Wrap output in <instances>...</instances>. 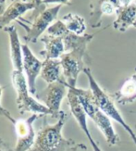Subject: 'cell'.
<instances>
[{"mask_svg":"<svg viewBox=\"0 0 136 151\" xmlns=\"http://www.w3.org/2000/svg\"><path fill=\"white\" fill-rule=\"evenodd\" d=\"M44 116L43 125L38 131L34 145L30 151H67L74 146L76 142L67 139L62 135V129L68 120V114L61 110L59 118L54 124H50Z\"/></svg>","mask_w":136,"mask_h":151,"instance_id":"obj_1","label":"cell"},{"mask_svg":"<svg viewBox=\"0 0 136 151\" xmlns=\"http://www.w3.org/2000/svg\"><path fill=\"white\" fill-rule=\"evenodd\" d=\"M82 73L88 78L89 87L94 94V102H95V105L97 106V108H98L101 111H103L107 116H108L111 120L120 124L122 128L129 134L130 136H131V138L132 139L133 143L136 146V134L133 132V130L131 128V126L124 121V119H123V117L121 116L119 109H117L113 96L110 94H108L107 91L104 90L98 84V83L96 82L94 77L93 76V73L89 67L84 68Z\"/></svg>","mask_w":136,"mask_h":151,"instance_id":"obj_2","label":"cell"},{"mask_svg":"<svg viewBox=\"0 0 136 151\" xmlns=\"http://www.w3.org/2000/svg\"><path fill=\"white\" fill-rule=\"evenodd\" d=\"M11 81L17 93L16 103L19 112L21 114L31 112L32 114L51 116L50 109L30 95L31 92L29 90L27 79L24 76V71L12 70Z\"/></svg>","mask_w":136,"mask_h":151,"instance_id":"obj_3","label":"cell"},{"mask_svg":"<svg viewBox=\"0 0 136 151\" xmlns=\"http://www.w3.org/2000/svg\"><path fill=\"white\" fill-rule=\"evenodd\" d=\"M61 6L62 5H57L44 10H32L28 21L31 26L29 28H24L26 30V35L23 36L24 40L27 43H36L38 39L42 37L44 32L47 31L49 26L57 19Z\"/></svg>","mask_w":136,"mask_h":151,"instance_id":"obj_4","label":"cell"},{"mask_svg":"<svg viewBox=\"0 0 136 151\" xmlns=\"http://www.w3.org/2000/svg\"><path fill=\"white\" fill-rule=\"evenodd\" d=\"M87 47H78L71 51L65 52L60 57V62L62 67V73L64 80L68 86H76L78 77L82 73L85 64V58Z\"/></svg>","mask_w":136,"mask_h":151,"instance_id":"obj_5","label":"cell"},{"mask_svg":"<svg viewBox=\"0 0 136 151\" xmlns=\"http://www.w3.org/2000/svg\"><path fill=\"white\" fill-rule=\"evenodd\" d=\"M69 88L66 85L64 79L52 83H48L47 88L36 93L35 97L38 101L44 103L51 111V117L53 119H58L61 113V102L65 96L68 95Z\"/></svg>","mask_w":136,"mask_h":151,"instance_id":"obj_6","label":"cell"},{"mask_svg":"<svg viewBox=\"0 0 136 151\" xmlns=\"http://www.w3.org/2000/svg\"><path fill=\"white\" fill-rule=\"evenodd\" d=\"M41 114H32L28 119L16 120L14 129L17 135V144L14 151H30L35 142V132L34 122L39 118L44 117Z\"/></svg>","mask_w":136,"mask_h":151,"instance_id":"obj_7","label":"cell"},{"mask_svg":"<svg viewBox=\"0 0 136 151\" xmlns=\"http://www.w3.org/2000/svg\"><path fill=\"white\" fill-rule=\"evenodd\" d=\"M121 0H91L90 24L92 28H98L102 24L103 16L117 13L121 6Z\"/></svg>","mask_w":136,"mask_h":151,"instance_id":"obj_8","label":"cell"},{"mask_svg":"<svg viewBox=\"0 0 136 151\" xmlns=\"http://www.w3.org/2000/svg\"><path fill=\"white\" fill-rule=\"evenodd\" d=\"M22 53H23V70L25 71L27 77V83L29 90L31 95H36L35 82L38 75H40L43 66V62L40 61L34 55L27 44L22 45Z\"/></svg>","mask_w":136,"mask_h":151,"instance_id":"obj_9","label":"cell"},{"mask_svg":"<svg viewBox=\"0 0 136 151\" xmlns=\"http://www.w3.org/2000/svg\"><path fill=\"white\" fill-rule=\"evenodd\" d=\"M35 6L36 4L34 0V1H22V0L13 1L0 16V30H5L12 22L17 21L25 12L34 10Z\"/></svg>","mask_w":136,"mask_h":151,"instance_id":"obj_10","label":"cell"},{"mask_svg":"<svg viewBox=\"0 0 136 151\" xmlns=\"http://www.w3.org/2000/svg\"><path fill=\"white\" fill-rule=\"evenodd\" d=\"M91 120L95 123L97 128L101 131L109 147L116 146L120 142V136L115 132L114 127L112 125L111 119L99 109L96 110V112Z\"/></svg>","mask_w":136,"mask_h":151,"instance_id":"obj_11","label":"cell"},{"mask_svg":"<svg viewBox=\"0 0 136 151\" xmlns=\"http://www.w3.org/2000/svg\"><path fill=\"white\" fill-rule=\"evenodd\" d=\"M67 98H68V103H69L71 114H72L73 117L75 118L78 125L80 126L82 132L85 134L87 138L90 139L91 137H92V135H91L90 130L88 128V124H87V117L88 116L85 111H84L77 95L74 93V91L71 88H69Z\"/></svg>","mask_w":136,"mask_h":151,"instance_id":"obj_12","label":"cell"},{"mask_svg":"<svg viewBox=\"0 0 136 151\" xmlns=\"http://www.w3.org/2000/svg\"><path fill=\"white\" fill-rule=\"evenodd\" d=\"M5 31L8 32L9 37V47H10V58L12 62L13 70H23V53L22 45L19 42L18 32L15 26H8Z\"/></svg>","mask_w":136,"mask_h":151,"instance_id":"obj_13","label":"cell"},{"mask_svg":"<svg viewBox=\"0 0 136 151\" xmlns=\"http://www.w3.org/2000/svg\"><path fill=\"white\" fill-rule=\"evenodd\" d=\"M117 18L113 22V28L120 32H125L129 28L133 27L136 16V5L130 4L127 6H121L117 10Z\"/></svg>","mask_w":136,"mask_h":151,"instance_id":"obj_14","label":"cell"},{"mask_svg":"<svg viewBox=\"0 0 136 151\" xmlns=\"http://www.w3.org/2000/svg\"><path fill=\"white\" fill-rule=\"evenodd\" d=\"M40 40L44 45V49L40 51L44 60L51 58V60H58L66 52L63 39L61 37H57L50 35H43Z\"/></svg>","mask_w":136,"mask_h":151,"instance_id":"obj_15","label":"cell"},{"mask_svg":"<svg viewBox=\"0 0 136 151\" xmlns=\"http://www.w3.org/2000/svg\"><path fill=\"white\" fill-rule=\"evenodd\" d=\"M114 100L120 105H128L136 101V74L132 75L122 86L112 95Z\"/></svg>","mask_w":136,"mask_h":151,"instance_id":"obj_16","label":"cell"},{"mask_svg":"<svg viewBox=\"0 0 136 151\" xmlns=\"http://www.w3.org/2000/svg\"><path fill=\"white\" fill-rule=\"evenodd\" d=\"M61 62L60 60H51L47 58L43 61L40 76L47 83H52L61 80Z\"/></svg>","mask_w":136,"mask_h":151,"instance_id":"obj_17","label":"cell"},{"mask_svg":"<svg viewBox=\"0 0 136 151\" xmlns=\"http://www.w3.org/2000/svg\"><path fill=\"white\" fill-rule=\"evenodd\" d=\"M67 87L71 88L74 91V93L77 95L78 98H79V100L82 104L84 111L86 112L87 116L90 119H92L94 113L96 112V110L98 109V108H97V106L95 105L94 94H93V92L91 91V89L84 90L82 88H78L76 86L72 87V86H68V85H67Z\"/></svg>","mask_w":136,"mask_h":151,"instance_id":"obj_18","label":"cell"},{"mask_svg":"<svg viewBox=\"0 0 136 151\" xmlns=\"http://www.w3.org/2000/svg\"><path fill=\"white\" fill-rule=\"evenodd\" d=\"M61 21L67 27V29L78 35H82L86 31L85 19L82 16L75 14V13H69V14L62 17Z\"/></svg>","mask_w":136,"mask_h":151,"instance_id":"obj_19","label":"cell"},{"mask_svg":"<svg viewBox=\"0 0 136 151\" xmlns=\"http://www.w3.org/2000/svg\"><path fill=\"white\" fill-rule=\"evenodd\" d=\"M4 89H5V87L2 86V85H0V116H2V117L6 118V120H9L10 122H12L13 124H14V122H16V120L10 115V113L9 112V110H8V109H6L2 106V104H1V96H2V93H3Z\"/></svg>","mask_w":136,"mask_h":151,"instance_id":"obj_20","label":"cell"},{"mask_svg":"<svg viewBox=\"0 0 136 151\" xmlns=\"http://www.w3.org/2000/svg\"><path fill=\"white\" fill-rule=\"evenodd\" d=\"M43 3L45 5L47 4H58V5H68V6L71 5L69 0H43Z\"/></svg>","mask_w":136,"mask_h":151,"instance_id":"obj_21","label":"cell"},{"mask_svg":"<svg viewBox=\"0 0 136 151\" xmlns=\"http://www.w3.org/2000/svg\"><path fill=\"white\" fill-rule=\"evenodd\" d=\"M67 151H87V147L81 143H76L74 146L69 147Z\"/></svg>","mask_w":136,"mask_h":151,"instance_id":"obj_22","label":"cell"},{"mask_svg":"<svg viewBox=\"0 0 136 151\" xmlns=\"http://www.w3.org/2000/svg\"><path fill=\"white\" fill-rule=\"evenodd\" d=\"M0 151H14L6 144L1 137H0Z\"/></svg>","mask_w":136,"mask_h":151,"instance_id":"obj_23","label":"cell"},{"mask_svg":"<svg viewBox=\"0 0 136 151\" xmlns=\"http://www.w3.org/2000/svg\"><path fill=\"white\" fill-rule=\"evenodd\" d=\"M88 140H89V142L91 144V147H92V148H93L94 151H102L101 148H100V147H99V144L97 143V142H95L94 140L93 137H91V138L88 139Z\"/></svg>","mask_w":136,"mask_h":151,"instance_id":"obj_24","label":"cell"},{"mask_svg":"<svg viewBox=\"0 0 136 151\" xmlns=\"http://www.w3.org/2000/svg\"><path fill=\"white\" fill-rule=\"evenodd\" d=\"M6 0H0V16H1L6 10Z\"/></svg>","mask_w":136,"mask_h":151,"instance_id":"obj_25","label":"cell"},{"mask_svg":"<svg viewBox=\"0 0 136 151\" xmlns=\"http://www.w3.org/2000/svg\"><path fill=\"white\" fill-rule=\"evenodd\" d=\"M134 0H121V5L122 6H127L130 4H132Z\"/></svg>","mask_w":136,"mask_h":151,"instance_id":"obj_26","label":"cell"},{"mask_svg":"<svg viewBox=\"0 0 136 151\" xmlns=\"http://www.w3.org/2000/svg\"><path fill=\"white\" fill-rule=\"evenodd\" d=\"M35 1V4H36V6H41V5H43L44 3H43V0H34ZM35 6V8H36Z\"/></svg>","mask_w":136,"mask_h":151,"instance_id":"obj_27","label":"cell"},{"mask_svg":"<svg viewBox=\"0 0 136 151\" xmlns=\"http://www.w3.org/2000/svg\"><path fill=\"white\" fill-rule=\"evenodd\" d=\"M133 28L136 29V16H135V22H134V24H133Z\"/></svg>","mask_w":136,"mask_h":151,"instance_id":"obj_28","label":"cell"},{"mask_svg":"<svg viewBox=\"0 0 136 151\" xmlns=\"http://www.w3.org/2000/svg\"><path fill=\"white\" fill-rule=\"evenodd\" d=\"M13 1H16V0H13ZM22 1H27V0H22Z\"/></svg>","mask_w":136,"mask_h":151,"instance_id":"obj_29","label":"cell"},{"mask_svg":"<svg viewBox=\"0 0 136 151\" xmlns=\"http://www.w3.org/2000/svg\"><path fill=\"white\" fill-rule=\"evenodd\" d=\"M135 70H136V68H135Z\"/></svg>","mask_w":136,"mask_h":151,"instance_id":"obj_30","label":"cell"}]
</instances>
